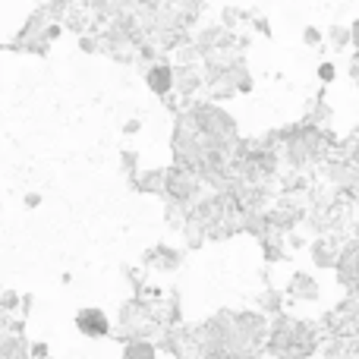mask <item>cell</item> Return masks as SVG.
Here are the masks:
<instances>
[{
  "label": "cell",
  "mask_w": 359,
  "mask_h": 359,
  "mask_svg": "<svg viewBox=\"0 0 359 359\" xmlns=\"http://www.w3.org/2000/svg\"><path fill=\"white\" fill-rule=\"evenodd\" d=\"M316 344V328L306 322H297V318H280L268 334V350L278 359H309Z\"/></svg>",
  "instance_id": "1"
},
{
  "label": "cell",
  "mask_w": 359,
  "mask_h": 359,
  "mask_svg": "<svg viewBox=\"0 0 359 359\" xmlns=\"http://www.w3.org/2000/svg\"><path fill=\"white\" fill-rule=\"evenodd\" d=\"M337 280H341L347 290L359 293V240L356 243H347L341 249V259H337Z\"/></svg>",
  "instance_id": "2"
},
{
  "label": "cell",
  "mask_w": 359,
  "mask_h": 359,
  "mask_svg": "<svg viewBox=\"0 0 359 359\" xmlns=\"http://www.w3.org/2000/svg\"><path fill=\"white\" fill-rule=\"evenodd\" d=\"M76 328L88 337H104L111 331V325H107V316L101 309H82L76 316Z\"/></svg>",
  "instance_id": "3"
},
{
  "label": "cell",
  "mask_w": 359,
  "mask_h": 359,
  "mask_svg": "<svg viewBox=\"0 0 359 359\" xmlns=\"http://www.w3.org/2000/svg\"><path fill=\"white\" fill-rule=\"evenodd\" d=\"M341 249L334 240H318L316 246H312V262H316L318 268H337V259H341Z\"/></svg>",
  "instance_id": "4"
},
{
  "label": "cell",
  "mask_w": 359,
  "mask_h": 359,
  "mask_svg": "<svg viewBox=\"0 0 359 359\" xmlns=\"http://www.w3.org/2000/svg\"><path fill=\"white\" fill-rule=\"evenodd\" d=\"M290 293L297 299H318V284L309 278V274H297L290 284Z\"/></svg>",
  "instance_id": "5"
},
{
  "label": "cell",
  "mask_w": 359,
  "mask_h": 359,
  "mask_svg": "<svg viewBox=\"0 0 359 359\" xmlns=\"http://www.w3.org/2000/svg\"><path fill=\"white\" fill-rule=\"evenodd\" d=\"M149 86L155 88L158 95L170 92V86H174V69H170V67H155L149 73Z\"/></svg>",
  "instance_id": "6"
},
{
  "label": "cell",
  "mask_w": 359,
  "mask_h": 359,
  "mask_svg": "<svg viewBox=\"0 0 359 359\" xmlns=\"http://www.w3.org/2000/svg\"><path fill=\"white\" fill-rule=\"evenodd\" d=\"M328 41H331V48L347 50L350 44H353V35H350V29H344V25H334V29L328 32Z\"/></svg>",
  "instance_id": "7"
},
{
  "label": "cell",
  "mask_w": 359,
  "mask_h": 359,
  "mask_svg": "<svg viewBox=\"0 0 359 359\" xmlns=\"http://www.w3.org/2000/svg\"><path fill=\"white\" fill-rule=\"evenodd\" d=\"M126 359H155V347L145 341H136V344H126Z\"/></svg>",
  "instance_id": "8"
},
{
  "label": "cell",
  "mask_w": 359,
  "mask_h": 359,
  "mask_svg": "<svg viewBox=\"0 0 359 359\" xmlns=\"http://www.w3.org/2000/svg\"><path fill=\"white\" fill-rule=\"evenodd\" d=\"M318 76H322V82H334V76H337L334 63H322V67H318Z\"/></svg>",
  "instance_id": "9"
},
{
  "label": "cell",
  "mask_w": 359,
  "mask_h": 359,
  "mask_svg": "<svg viewBox=\"0 0 359 359\" xmlns=\"http://www.w3.org/2000/svg\"><path fill=\"white\" fill-rule=\"evenodd\" d=\"M306 44H318V41H322V32H318V29H306Z\"/></svg>",
  "instance_id": "10"
},
{
  "label": "cell",
  "mask_w": 359,
  "mask_h": 359,
  "mask_svg": "<svg viewBox=\"0 0 359 359\" xmlns=\"http://www.w3.org/2000/svg\"><path fill=\"white\" fill-rule=\"evenodd\" d=\"M350 35H353V48H356V54H359V19L350 25Z\"/></svg>",
  "instance_id": "11"
}]
</instances>
